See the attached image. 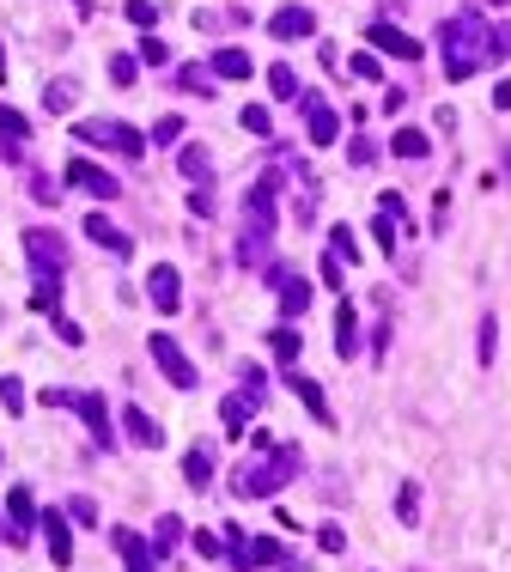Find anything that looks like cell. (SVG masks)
I'll return each mask as SVG.
<instances>
[{
    "instance_id": "cell-1",
    "label": "cell",
    "mask_w": 511,
    "mask_h": 572,
    "mask_svg": "<svg viewBox=\"0 0 511 572\" xmlns=\"http://www.w3.org/2000/svg\"><path fill=\"white\" fill-rule=\"evenodd\" d=\"M439 49H444V73H450V79H475V73L493 62V31L475 19V6H463L457 19L439 25Z\"/></svg>"
},
{
    "instance_id": "cell-2",
    "label": "cell",
    "mask_w": 511,
    "mask_h": 572,
    "mask_svg": "<svg viewBox=\"0 0 511 572\" xmlns=\"http://www.w3.org/2000/svg\"><path fill=\"white\" fill-rule=\"evenodd\" d=\"M73 140L103 146V153H116V159H140V153H146V135L128 128V122H110V116H86V122H73Z\"/></svg>"
},
{
    "instance_id": "cell-3",
    "label": "cell",
    "mask_w": 511,
    "mask_h": 572,
    "mask_svg": "<svg viewBox=\"0 0 511 572\" xmlns=\"http://www.w3.org/2000/svg\"><path fill=\"white\" fill-rule=\"evenodd\" d=\"M286 475H293V451H268V463H256V469L238 475V493L243 500H274V493L286 487Z\"/></svg>"
},
{
    "instance_id": "cell-4",
    "label": "cell",
    "mask_w": 511,
    "mask_h": 572,
    "mask_svg": "<svg viewBox=\"0 0 511 572\" xmlns=\"http://www.w3.org/2000/svg\"><path fill=\"white\" fill-rule=\"evenodd\" d=\"M43 402H55V408H79V420L92 427V438H98L103 451L116 444V433H110V414H103V396H79V390H43Z\"/></svg>"
},
{
    "instance_id": "cell-5",
    "label": "cell",
    "mask_w": 511,
    "mask_h": 572,
    "mask_svg": "<svg viewBox=\"0 0 511 572\" xmlns=\"http://www.w3.org/2000/svg\"><path fill=\"white\" fill-rule=\"evenodd\" d=\"M68 189H86L92 202H116V195H122V183H116L103 165H92L86 153H79V159H68Z\"/></svg>"
},
{
    "instance_id": "cell-6",
    "label": "cell",
    "mask_w": 511,
    "mask_h": 572,
    "mask_svg": "<svg viewBox=\"0 0 511 572\" xmlns=\"http://www.w3.org/2000/svg\"><path fill=\"white\" fill-rule=\"evenodd\" d=\"M146 347H152V360H159V371H165L177 390H195V360L177 347L170 336H146Z\"/></svg>"
},
{
    "instance_id": "cell-7",
    "label": "cell",
    "mask_w": 511,
    "mask_h": 572,
    "mask_svg": "<svg viewBox=\"0 0 511 572\" xmlns=\"http://www.w3.org/2000/svg\"><path fill=\"white\" fill-rule=\"evenodd\" d=\"M25 250H31V269H49V274H62L68 269V244H62V232H49V226H43V232H25Z\"/></svg>"
},
{
    "instance_id": "cell-8",
    "label": "cell",
    "mask_w": 511,
    "mask_h": 572,
    "mask_svg": "<svg viewBox=\"0 0 511 572\" xmlns=\"http://www.w3.org/2000/svg\"><path fill=\"white\" fill-rule=\"evenodd\" d=\"M286 390H293V396L310 408V420H317V427H335V414H329V396L317 390V377H305V371H286Z\"/></svg>"
},
{
    "instance_id": "cell-9",
    "label": "cell",
    "mask_w": 511,
    "mask_h": 572,
    "mask_svg": "<svg viewBox=\"0 0 511 572\" xmlns=\"http://www.w3.org/2000/svg\"><path fill=\"white\" fill-rule=\"evenodd\" d=\"M372 43L383 55H402V62H420V55H426V43L408 37V31H396V25H372Z\"/></svg>"
},
{
    "instance_id": "cell-10",
    "label": "cell",
    "mask_w": 511,
    "mask_h": 572,
    "mask_svg": "<svg viewBox=\"0 0 511 572\" xmlns=\"http://www.w3.org/2000/svg\"><path fill=\"white\" fill-rule=\"evenodd\" d=\"M43 542H49V560H55V567H68V560H73V530H68L62 511H43Z\"/></svg>"
},
{
    "instance_id": "cell-11",
    "label": "cell",
    "mask_w": 511,
    "mask_h": 572,
    "mask_svg": "<svg viewBox=\"0 0 511 572\" xmlns=\"http://www.w3.org/2000/svg\"><path fill=\"white\" fill-rule=\"evenodd\" d=\"M31 311H37V317H62V274L37 269V280H31Z\"/></svg>"
},
{
    "instance_id": "cell-12",
    "label": "cell",
    "mask_w": 511,
    "mask_h": 572,
    "mask_svg": "<svg viewBox=\"0 0 511 572\" xmlns=\"http://www.w3.org/2000/svg\"><path fill=\"white\" fill-rule=\"evenodd\" d=\"M305 116H310V140H317V146H335L341 140V116L323 98H305Z\"/></svg>"
},
{
    "instance_id": "cell-13",
    "label": "cell",
    "mask_w": 511,
    "mask_h": 572,
    "mask_svg": "<svg viewBox=\"0 0 511 572\" xmlns=\"http://www.w3.org/2000/svg\"><path fill=\"white\" fill-rule=\"evenodd\" d=\"M268 280H274V293H280V311H286V317H299V311H305V304H310V286H305V280H299V274L274 269Z\"/></svg>"
},
{
    "instance_id": "cell-14",
    "label": "cell",
    "mask_w": 511,
    "mask_h": 572,
    "mask_svg": "<svg viewBox=\"0 0 511 572\" xmlns=\"http://www.w3.org/2000/svg\"><path fill=\"white\" fill-rule=\"evenodd\" d=\"M177 165H183V177H189L195 189H213V159H207V146H195V140H183Z\"/></svg>"
},
{
    "instance_id": "cell-15",
    "label": "cell",
    "mask_w": 511,
    "mask_h": 572,
    "mask_svg": "<svg viewBox=\"0 0 511 572\" xmlns=\"http://www.w3.org/2000/svg\"><path fill=\"white\" fill-rule=\"evenodd\" d=\"M268 31L274 37H310L317 31V12H310V6H280V12L268 19Z\"/></svg>"
},
{
    "instance_id": "cell-16",
    "label": "cell",
    "mask_w": 511,
    "mask_h": 572,
    "mask_svg": "<svg viewBox=\"0 0 511 572\" xmlns=\"http://www.w3.org/2000/svg\"><path fill=\"white\" fill-rule=\"evenodd\" d=\"M122 433L135 438V444H146V451H159V444H165V433H159V420H152V414H140L135 402L122 408Z\"/></svg>"
},
{
    "instance_id": "cell-17",
    "label": "cell",
    "mask_w": 511,
    "mask_h": 572,
    "mask_svg": "<svg viewBox=\"0 0 511 572\" xmlns=\"http://www.w3.org/2000/svg\"><path fill=\"white\" fill-rule=\"evenodd\" d=\"M146 286H152V304H159V311H177V304H183V286H177V269H170V262H159V269L146 274Z\"/></svg>"
},
{
    "instance_id": "cell-18",
    "label": "cell",
    "mask_w": 511,
    "mask_h": 572,
    "mask_svg": "<svg viewBox=\"0 0 511 572\" xmlns=\"http://www.w3.org/2000/svg\"><path fill=\"white\" fill-rule=\"evenodd\" d=\"M86 237H92V244H103L110 256H128V250H135V237H122L110 220H103V213H92V220H86Z\"/></svg>"
},
{
    "instance_id": "cell-19",
    "label": "cell",
    "mask_w": 511,
    "mask_h": 572,
    "mask_svg": "<svg viewBox=\"0 0 511 572\" xmlns=\"http://www.w3.org/2000/svg\"><path fill=\"white\" fill-rule=\"evenodd\" d=\"M25 135H31V122H25L19 110H6V104H0V146H6V159H19V153H25Z\"/></svg>"
},
{
    "instance_id": "cell-20",
    "label": "cell",
    "mask_w": 511,
    "mask_h": 572,
    "mask_svg": "<svg viewBox=\"0 0 511 572\" xmlns=\"http://www.w3.org/2000/svg\"><path fill=\"white\" fill-rule=\"evenodd\" d=\"M6 518H12V530H19V536H31V518H37L31 487H12V500H6Z\"/></svg>"
},
{
    "instance_id": "cell-21",
    "label": "cell",
    "mask_w": 511,
    "mask_h": 572,
    "mask_svg": "<svg viewBox=\"0 0 511 572\" xmlns=\"http://www.w3.org/2000/svg\"><path fill=\"white\" fill-rule=\"evenodd\" d=\"M250 408H262V402H256V396H226V402H219V420H226V433H232V438L243 433V420H250Z\"/></svg>"
},
{
    "instance_id": "cell-22",
    "label": "cell",
    "mask_w": 511,
    "mask_h": 572,
    "mask_svg": "<svg viewBox=\"0 0 511 572\" xmlns=\"http://www.w3.org/2000/svg\"><path fill=\"white\" fill-rule=\"evenodd\" d=\"M183 475H189V487H207V481H213V451L195 444V451L183 457Z\"/></svg>"
},
{
    "instance_id": "cell-23",
    "label": "cell",
    "mask_w": 511,
    "mask_h": 572,
    "mask_svg": "<svg viewBox=\"0 0 511 572\" xmlns=\"http://www.w3.org/2000/svg\"><path fill=\"white\" fill-rule=\"evenodd\" d=\"M116 548H122V560H128V572H152V560H146V542H140L135 530H116Z\"/></svg>"
},
{
    "instance_id": "cell-24",
    "label": "cell",
    "mask_w": 511,
    "mask_h": 572,
    "mask_svg": "<svg viewBox=\"0 0 511 572\" xmlns=\"http://www.w3.org/2000/svg\"><path fill=\"white\" fill-rule=\"evenodd\" d=\"M390 146H396V159H426V146H433V140H426V128H396Z\"/></svg>"
},
{
    "instance_id": "cell-25",
    "label": "cell",
    "mask_w": 511,
    "mask_h": 572,
    "mask_svg": "<svg viewBox=\"0 0 511 572\" xmlns=\"http://www.w3.org/2000/svg\"><path fill=\"white\" fill-rule=\"evenodd\" d=\"M213 73H219V79H250V55H243V49H219V55H213Z\"/></svg>"
},
{
    "instance_id": "cell-26",
    "label": "cell",
    "mask_w": 511,
    "mask_h": 572,
    "mask_svg": "<svg viewBox=\"0 0 511 572\" xmlns=\"http://www.w3.org/2000/svg\"><path fill=\"white\" fill-rule=\"evenodd\" d=\"M177 92H195V98H213V73H207V68H177Z\"/></svg>"
},
{
    "instance_id": "cell-27",
    "label": "cell",
    "mask_w": 511,
    "mask_h": 572,
    "mask_svg": "<svg viewBox=\"0 0 511 572\" xmlns=\"http://www.w3.org/2000/svg\"><path fill=\"white\" fill-rule=\"evenodd\" d=\"M73 98H79V86H73V79H55V86L43 92V104H49L55 116H68V110H73Z\"/></svg>"
},
{
    "instance_id": "cell-28",
    "label": "cell",
    "mask_w": 511,
    "mask_h": 572,
    "mask_svg": "<svg viewBox=\"0 0 511 572\" xmlns=\"http://www.w3.org/2000/svg\"><path fill=\"white\" fill-rule=\"evenodd\" d=\"M274 560H286V548H280L274 536H256V542H250V567H274Z\"/></svg>"
},
{
    "instance_id": "cell-29",
    "label": "cell",
    "mask_w": 511,
    "mask_h": 572,
    "mask_svg": "<svg viewBox=\"0 0 511 572\" xmlns=\"http://www.w3.org/2000/svg\"><path fill=\"white\" fill-rule=\"evenodd\" d=\"M396 511H402V524H420V481H402V493H396Z\"/></svg>"
},
{
    "instance_id": "cell-30",
    "label": "cell",
    "mask_w": 511,
    "mask_h": 572,
    "mask_svg": "<svg viewBox=\"0 0 511 572\" xmlns=\"http://www.w3.org/2000/svg\"><path fill=\"white\" fill-rule=\"evenodd\" d=\"M274 360H280V366H293V360H299V329H274Z\"/></svg>"
},
{
    "instance_id": "cell-31",
    "label": "cell",
    "mask_w": 511,
    "mask_h": 572,
    "mask_svg": "<svg viewBox=\"0 0 511 572\" xmlns=\"http://www.w3.org/2000/svg\"><path fill=\"white\" fill-rule=\"evenodd\" d=\"M268 86H274V98H299V73H293V68H280V62L268 68Z\"/></svg>"
},
{
    "instance_id": "cell-32",
    "label": "cell",
    "mask_w": 511,
    "mask_h": 572,
    "mask_svg": "<svg viewBox=\"0 0 511 572\" xmlns=\"http://www.w3.org/2000/svg\"><path fill=\"white\" fill-rule=\"evenodd\" d=\"M335 347H341V353H353V347H359V336H353V311H347V304L335 311Z\"/></svg>"
},
{
    "instance_id": "cell-33",
    "label": "cell",
    "mask_w": 511,
    "mask_h": 572,
    "mask_svg": "<svg viewBox=\"0 0 511 572\" xmlns=\"http://www.w3.org/2000/svg\"><path fill=\"white\" fill-rule=\"evenodd\" d=\"M238 122L250 128V135H274V116L262 110V104H243V116H238Z\"/></svg>"
},
{
    "instance_id": "cell-34",
    "label": "cell",
    "mask_w": 511,
    "mask_h": 572,
    "mask_svg": "<svg viewBox=\"0 0 511 572\" xmlns=\"http://www.w3.org/2000/svg\"><path fill=\"white\" fill-rule=\"evenodd\" d=\"M329 237H335V256H341V262H353V256H359V237H353V226H329Z\"/></svg>"
},
{
    "instance_id": "cell-35",
    "label": "cell",
    "mask_w": 511,
    "mask_h": 572,
    "mask_svg": "<svg viewBox=\"0 0 511 572\" xmlns=\"http://www.w3.org/2000/svg\"><path fill=\"white\" fill-rule=\"evenodd\" d=\"M0 402H6V414H25V384L19 377H0Z\"/></svg>"
},
{
    "instance_id": "cell-36",
    "label": "cell",
    "mask_w": 511,
    "mask_h": 572,
    "mask_svg": "<svg viewBox=\"0 0 511 572\" xmlns=\"http://www.w3.org/2000/svg\"><path fill=\"white\" fill-rule=\"evenodd\" d=\"M128 25L152 31V25H159V6H152V0H128Z\"/></svg>"
},
{
    "instance_id": "cell-37",
    "label": "cell",
    "mask_w": 511,
    "mask_h": 572,
    "mask_svg": "<svg viewBox=\"0 0 511 572\" xmlns=\"http://www.w3.org/2000/svg\"><path fill=\"white\" fill-rule=\"evenodd\" d=\"M31 195H37V202H43V207H55V202H62V189H55V177H43V170H37V177H31Z\"/></svg>"
},
{
    "instance_id": "cell-38",
    "label": "cell",
    "mask_w": 511,
    "mask_h": 572,
    "mask_svg": "<svg viewBox=\"0 0 511 572\" xmlns=\"http://www.w3.org/2000/svg\"><path fill=\"white\" fill-rule=\"evenodd\" d=\"M110 79H116V86H135V79H140L135 55H116V62H110Z\"/></svg>"
},
{
    "instance_id": "cell-39",
    "label": "cell",
    "mask_w": 511,
    "mask_h": 572,
    "mask_svg": "<svg viewBox=\"0 0 511 572\" xmlns=\"http://www.w3.org/2000/svg\"><path fill=\"white\" fill-rule=\"evenodd\" d=\"M68 518H73V524H86V530H92V524H98V505H92L86 493H79V500H68Z\"/></svg>"
},
{
    "instance_id": "cell-40",
    "label": "cell",
    "mask_w": 511,
    "mask_h": 572,
    "mask_svg": "<svg viewBox=\"0 0 511 572\" xmlns=\"http://www.w3.org/2000/svg\"><path fill=\"white\" fill-rule=\"evenodd\" d=\"M317 548H323V554H341V548H347V536H341L335 524H317Z\"/></svg>"
},
{
    "instance_id": "cell-41",
    "label": "cell",
    "mask_w": 511,
    "mask_h": 572,
    "mask_svg": "<svg viewBox=\"0 0 511 572\" xmlns=\"http://www.w3.org/2000/svg\"><path fill=\"white\" fill-rule=\"evenodd\" d=\"M177 536H183V524H177V518H159V554H170Z\"/></svg>"
},
{
    "instance_id": "cell-42",
    "label": "cell",
    "mask_w": 511,
    "mask_h": 572,
    "mask_svg": "<svg viewBox=\"0 0 511 572\" xmlns=\"http://www.w3.org/2000/svg\"><path fill=\"white\" fill-rule=\"evenodd\" d=\"M493 336H499V323H493V317H481V366L493 360Z\"/></svg>"
},
{
    "instance_id": "cell-43",
    "label": "cell",
    "mask_w": 511,
    "mask_h": 572,
    "mask_svg": "<svg viewBox=\"0 0 511 572\" xmlns=\"http://www.w3.org/2000/svg\"><path fill=\"white\" fill-rule=\"evenodd\" d=\"M347 159H353V165H372V159H377V146H372V140H366V135H359V140H353V146H347Z\"/></svg>"
},
{
    "instance_id": "cell-44",
    "label": "cell",
    "mask_w": 511,
    "mask_h": 572,
    "mask_svg": "<svg viewBox=\"0 0 511 572\" xmlns=\"http://www.w3.org/2000/svg\"><path fill=\"white\" fill-rule=\"evenodd\" d=\"M183 135V116H159V128H152V140H177Z\"/></svg>"
},
{
    "instance_id": "cell-45",
    "label": "cell",
    "mask_w": 511,
    "mask_h": 572,
    "mask_svg": "<svg viewBox=\"0 0 511 572\" xmlns=\"http://www.w3.org/2000/svg\"><path fill=\"white\" fill-rule=\"evenodd\" d=\"M55 336L68 341V347H79V341H86V336H79V323H73V317H55Z\"/></svg>"
},
{
    "instance_id": "cell-46",
    "label": "cell",
    "mask_w": 511,
    "mask_h": 572,
    "mask_svg": "<svg viewBox=\"0 0 511 572\" xmlns=\"http://www.w3.org/2000/svg\"><path fill=\"white\" fill-rule=\"evenodd\" d=\"M189 207L207 220V213H213V189H189Z\"/></svg>"
},
{
    "instance_id": "cell-47",
    "label": "cell",
    "mask_w": 511,
    "mask_h": 572,
    "mask_svg": "<svg viewBox=\"0 0 511 572\" xmlns=\"http://www.w3.org/2000/svg\"><path fill=\"white\" fill-rule=\"evenodd\" d=\"M140 55H146V62H170V49L159 43V37H146V43H140Z\"/></svg>"
},
{
    "instance_id": "cell-48",
    "label": "cell",
    "mask_w": 511,
    "mask_h": 572,
    "mask_svg": "<svg viewBox=\"0 0 511 572\" xmlns=\"http://www.w3.org/2000/svg\"><path fill=\"white\" fill-rule=\"evenodd\" d=\"M353 73L359 79H377V55H353Z\"/></svg>"
},
{
    "instance_id": "cell-49",
    "label": "cell",
    "mask_w": 511,
    "mask_h": 572,
    "mask_svg": "<svg viewBox=\"0 0 511 572\" xmlns=\"http://www.w3.org/2000/svg\"><path fill=\"white\" fill-rule=\"evenodd\" d=\"M0 542H12V548H25V536L12 530V518H0Z\"/></svg>"
},
{
    "instance_id": "cell-50",
    "label": "cell",
    "mask_w": 511,
    "mask_h": 572,
    "mask_svg": "<svg viewBox=\"0 0 511 572\" xmlns=\"http://www.w3.org/2000/svg\"><path fill=\"white\" fill-rule=\"evenodd\" d=\"M493 104H499V110H511V79H499V86H493Z\"/></svg>"
},
{
    "instance_id": "cell-51",
    "label": "cell",
    "mask_w": 511,
    "mask_h": 572,
    "mask_svg": "<svg viewBox=\"0 0 511 572\" xmlns=\"http://www.w3.org/2000/svg\"><path fill=\"white\" fill-rule=\"evenodd\" d=\"M493 55H511V31H493Z\"/></svg>"
},
{
    "instance_id": "cell-52",
    "label": "cell",
    "mask_w": 511,
    "mask_h": 572,
    "mask_svg": "<svg viewBox=\"0 0 511 572\" xmlns=\"http://www.w3.org/2000/svg\"><path fill=\"white\" fill-rule=\"evenodd\" d=\"M0 79H6V49H0Z\"/></svg>"
},
{
    "instance_id": "cell-53",
    "label": "cell",
    "mask_w": 511,
    "mask_h": 572,
    "mask_svg": "<svg viewBox=\"0 0 511 572\" xmlns=\"http://www.w3.org/2000/svg\"><path fill=\"white\" fill-rule=\"evenodd\" d=\"M493 6H506V0H493Z\"/></svg>"
}]
</instances>
